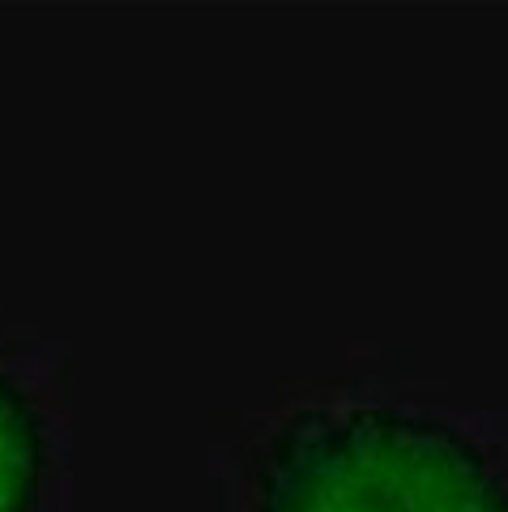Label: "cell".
Here are the masks:
<instances>
[{"instance_id":"6da1fadb","label":"cell","mask_w":508,"mask_h":512,"mask_svg":"<svg viewBox=\"0 0 508 512\" xmlns=\"http://www.w3.org/2000/svg\"><path fill=\"white\" fill-rule=\"evenodd\" d=\"M257 512H508V483L479 444L427 414L308 410L265 448Z\"/></svg>"},{"instance_id":"7a4b0ae2","label":"cell","mask_w":508,"mask_h":512,"mask_svg":"<svg viewBox=\"0 0 508 512\" xmlns=\"http://www.w3.org/2000/svg\"><path fill=\"white\" fill-rule=\"evenodd\" d=\"M47 474V431L35 402L0 372V512H35Z\"/></svg>"}]
</instances>
